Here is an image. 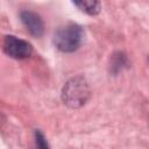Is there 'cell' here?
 I'll return each mask as SVG.
<instances>
[{
  "mask_svg": "<svg viewBox=\"0 0 149 149\" xmlns=\"http://www.w3.org/2000/svg\"><path fill=\"white\" fill-rule=\"evenodd\" d=\"M83 29L80 26L74 23H69L64 27H61L55 36L54 43L63 52H72L77 50L83 42Z\"/></svg>",
  "mask_w": 149,
  "mask_h": 149,
  "instance_id": "cell-1",
  "label": "cell"
},
{
  "mask_svg": "<svg viewBox=\"0 0 149 149\" xmlns=\"http://www.w3.org/2000/svg\"><path fill=\"white\" fill-rule=\"evenodd\" d=\"M90 97V88L85 79L76 77L70 79L63 87L62 98L64 104L72 108L83 106Z\"/></svg>",
  "mask_w": 149,
  "mask_h": 149,
  "instance_id": "cell-2",
  "label": "cell"
},
{
  "mask_svg": "<svg viewBox=\"0 0 149 149\" xmlns=\"http://www.w3.org/2000/svg\"><path fill=\"white\" fill-rule=\"evenodd\" d=\"M3 50L8 56L13 58L23 59L31 55L33 47L27 41L9 35L6 36L3 40Z\"/></svg>",
  "mask_w": 149,
  "mask_h": 149,
  "instance_id": "cell-3",
  "label": "cell"
},
{
  "mask_svg": "<svg viewBox=\"0 0 149 149\" xmlns=\"http://www.w3.org/2000/svg\"><path fill=\"white\" fill-rule=\"evenodd\" d=\"M20 17H21L22 23L24 24V27L31 35H34L36 37H40L43 35L44 24L38 14L30 12V10H23V12H21Z\"/></svg>",
  "mask_w": 149,
  "mask_h": 149,
  "instance_id": "cell-4",
  "label": "cell"
},
{
  "mask_svg": "<svg viewBox=\"0 0 149 149\" xmlns=\"http://www.w3.org/2000/svg\"><path fill=\"white\" fill-rule=\"evenodd\" d=\"M77 7H79L83 12L90 14V15H95L100 12V2L94 1V0H85V1H76L73 2Z\"/></svg>",
  "mask_w": 149,
  "mask_h": 149,
  "instance_id": "cell-5",
  "label": "cell"
},
{
  "mask_svg": "<svg viewBox=\"0 0 149 149\" xmlns=\"http://www.w3.org/2000/svg\"><path fill=\"white\" fill-rule=\"evenodd\" d=\"M36 144L38 149H49L48 142L41 132H36Z\"/></svg>",
  "mask_w": 149,
  "mask_h": 149,
  "instance_id": "cell-6",
  "label": "cell"
}]
</instances>
